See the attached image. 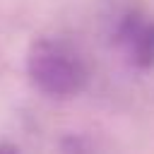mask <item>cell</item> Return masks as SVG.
I'll list each match as a JSON object with an SVG mask.
<instances>
[{
    "label": "cell",
    "mask_w": 154,
    "mask_h": 154,
    "mask_svg": "<svg viewBox=\"0 0 154 154\" xmlns=\"http://www.w3.org/2000/svg\"><path fill=\"white\" fill-rule=\"evenodd\" d=\"M29 77L48 96H72L87 82V70L79 55L53 38H38L29 51Z\"/></svg>",
    "instance_id": "obj_1"
},
{
    "label": "cell",
    "mask_w": 154,
    "mask_h": 154,
    "mask_svg": "<svg viewBox=\"0 0 154 154\" xmlns=\"http://www.w3.org/2000/svg\"><path fill=\"white\" fill-rule=\"evenodd\" d=\"M118 41L132 65L149 67L154 65V19L140 12H130L123 17L118 26Z\"/></svg>",
    "instance_id": "obj_2"
}]
</instances>
